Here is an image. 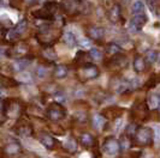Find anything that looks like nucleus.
Masks as SVG:
<instances>
[{"label": "nucleus", "instance_id": "f257e3e1", "mask_svg": "<svg viewBox=\"0 0 160 158\" xmlns=\"http://www.w3.org/2000/svg\"><path fill=\"white\" fill-rule=\"evenodd\" d=\"M59 37V31L51 24L41 25L36 34V40L42 47H52Z\"/></svg>", "mask_w": 160, "mask_h": 158}, {"label": "nucleus", "instance_id": "f03ea898", "mask_svg": "<svg viewBox=\"0 0 160 158\" xmlns=\"http://www.w3.org/2000/svg\"><path fill=\"white\" fill-rule=\"evenodd\" d=\"M24 103L19 98H8L4 101L2 115L8 118H18L24 113Z\"/></svg>", "mask_w": 160, "mask_h": 158}, {"label": "nucleus", "instance_id": "7ed1b4c3", "mask_svg": "<svg viewBox=\"0 0 160 158\" xmlns=\"http://www.w3.org/2000/svg\"><path fill=\"white\" fill-rule=\"evenodd\" d=\"M59 5L54 2V1H49L46 2L40 10H36V11H32V16L36 19H43V21H52L54 19L56 13L58 11Z\"/></svg>", "mask_w": 160, "mask_h": 158}, {"label": "nucleus", "instance_id": "20e7f679", "mask_svg": "<svg viewBox=\"0 0 160 158\" xmlns=\"http://www.w3.org/2000/svg\"><path fill=\"white\" fill-rule=\"evenodd\" d=\"M45 116L51 122H58V121L65 118V116H66V109L62 105V103L53 102L46 108Z\"/></svg>", "mask_w": 160, "mask_h": 158}, {"label": "nucleus", "instance_id": "39448f33", "mask_svg": "<svg viewBox=\"0 0 160 158\" xmlns=\"http://www.w3.org/2000/svg\"><path fill=\"white\" fill-rule=\"evenodd\" d=\"M29 53H30V47L27 42H17L11 48L6 49V55L13 59L25 58L29 55Z\"/></svg>", "mask_w": 160, "mask_h": 158}, {"label": "nucleus", "instance_id": "423d86ee", "mask_svg": "<svg viewBox=\"0 0 160 158\" xmlns=\"http://www.w3.org/2000/svg\"><path fill=\"white\" fill-rule=\"evenodd\" d=\"M99 76V70L95 65L92 63H83L78 68V78L83 81L95 79Z\"/></svg>", "mask_w": 160, "mask_h": 158}, {"label": "nucleus", "instance_id": "0eeeda50", "mask_svg": "<svg viewBox=\"0 0 160 158\" xmlns=\"http://www.w3.org/2000/svg\"><path fill=\"white\" fill-rule=\"evenodd\" d=\"M153 139V132L151 128L148 127H141L136 131V134H135V140L138 145L141 146H146V145H149L152 142Z\"/></svg>", "mask_w": 160, "mask_h": 158}, {"label": "nucleus", "instance_id": "6e6552de", "mask_svg": "<svg viewBox=\"0 0 160 158\" xmlns=\"http://www.w3.org/2000/svg\"><path fill=\"white\" fill-rule=\"evenodd\" d=\"M13 131H15V133L17 135H19L22 138L32 137V132H34L32 123L29 121H27V120H19L13 127Z\"/></svg>", "mask_w": 160, "mask_h": 158}, {"label": "nucleus", "instance_id": "1a4fd4ad", "mask_svg": "<svg viewBox=\"0 0 160 158\" xmlns=\"http://www.w3.org/2000/svg\"><path fill=\"white\" fill-rule=\"evenodd\" d=\"M102 150H104L105 153L108 155V156H116L120 151V144L116 138L110 137V138H107L104 142Z\"/></svg>", "mask_w": 160, "mask_h": 158}, {"label": "nucleus", "instance_id": "9d476101", "mask_svg": "<svg viewBox=\"0 0 160 158\" xmlns=\"http://www.w3.org/2000/svg\"><path fill=\"white\" fill-rule=\"evenodd\" d=\"M2 153L8 157L18 156L19 153H22V145L16 140H11L2 147Z\"/></svg>", "mask_w": 160, "mask_h": 158}, {"label": "nucleus", "instance_id": "9b49d317", "mask_svg": "<svg viewBox=\"0 0 160 158\" xmlns=\"http://www.w3.org/2000/svg\"><path fill=\"white\" fill-rule=\"evenodd\" d=\"M146 22H147V17L144 13L143 15H135L129 22V30L131 32H138L146 24Z\"/></svg>", "mask_w": 160, "mask_h": 158}, {"label": "nucleus", "instance_id": "f8f14e48", "mask_svg": "<svg viewBox=\"0 0 160 158\" xmlns=\"http://www.w3.org/2000/svg\"><path fill=\"white\" fill-rule=\"evenodd\" d=\"M32 61V58L30 55L21 58V59H15V61L11 63V70L13 72H23Z\"/></svg>", "mask_w": 160, "mask_h": 158}, {"label": "nucleus", "instance_id": "ddd939ff", "mask_svg": "<svg viewBox=\"0 0 160 158\" xmlns=\"http://www.w3.org/2000/svg\"><path fill=\"white\" fill-rule=\"evenodd\" d=\"M40 142L47 149V150H54L58 146V140L54 137H52L48 133H41L40 134Z\"/></svg>", "mask_w": 160, "mask_h": 158}, {"label": "nucleus", "instance_id": "4468645a", "mask_svg": "<svg viewBox=\"0 0 160 158\" xmlns=\"http://www.w3.org/2000/svg\"><path fill=\"white\" fill-rule=\"evenodd\" d=\"M88 36L92 40H95V41H100V40L104 39L105 36V30L104 28L101 26H92L88 29Z\"/></svg>", "mask_w": 160, "mask_h": 158}, {"label": "nucleus", "instance_id": "2eb2a0df", "mask_svg": "<svg viewBox=\"0 0 160 158\" xmlns=\"http://www.w3.org/2000/svg\"><path fill=\"white\" fill-rule=\"evenodd\" d=\"M80 144L83 147L89 149V147H93L95 145V139L90 133H83L80 137Z\"/></svg>", "mask_w": 160, "mask_h": 158}, {"label": "nucleus", "instance_id": "dca6fc26", "mask_svg": "<svg viewBox=\"0 0 160 158\" xmlns=\"http://www.w3.org/2000/svg\"><path fill=\"white\" fill-rule=\"evenodd\" d=\"M18 81L16 79H12L6 76L0 74V89H6V87H16L18 86Z\"/></svg>", "mask_w": 160, "mask_h": 158}, {"label": "nucleus", "instance_id": "f3484780", "mask_svg": "<svg viewBox=\"0 0 160 158\" xmlns=\"http://www.w3.org/2000/svg\"><path fill=\"white\" fill-rule=\"evenodd\" d=\"M41 55H42V58H43L45 60H47V61H49V63L54 61V60L57 59V53L53 47L42 48V50H41Z\"/></svg>", "mask_w": 160, "mask_h": 158}, {"label": "nucleus", "instance_id": "a211bd4d", "mask_svg": "<svg viewBox=\"0 0 160 158\" xmlns=\"http://www.w3.org/2000/svg\"><path fill=\"white\" fill-rule=\"evenodd\" d=\"M68 67L64 66V65H57L53 70V77L57 79H63L68 76Z\"/></svg>", "mask_w": 160, "mask_h": 158}, {"label": "nucleus", "instance_id": "6ab92c4d", "mask_svg": "<svg viewBox=\"0 0 160 158\" xmlns=\"http://www.w3.org/2000/svg\"><path fill=\"white\" fill-rule=\"evenodd\" d=\"M127 63V59L124 55H116L111 56V60H110V65L111 66H114V67H123L124 65Z\"/></svg>", "mask_w": 160, "mask_h": 158}, {"label": "nucleus", "instance_id": "aec40b11", "mask_svg": "<svg viewBox=\"0 0 160 158\" xmlns=\"http://www.w3.org/2000/svg\"><path fill=\"white\" fill-rule=\"evenodd\" d=\"M92 123H93V127H94L95 129H101L105 125L104 115H101V114H95V115H93V118H92Z\"/></svg>", "mask_w": 160, "mask_h": 158}, {"label": "nucleus", "instance_id": "412c9836", "mask_svg": "<svg viewBox=\"0 0 160 158\" xmlns=\"http://www.w3.org/2000/svg\"><path fill=\"white\" fill-rule=\"evenodd\" d=\"M63 42H64L68 47H73L77 43V40H76L75 35L71 31H66L63 35Z\"/></svg>", "mask_w": 160, "mask_h": 158}, {"label": "nucleus", "instance_id": "4be33fe9", "mask_svg": "<svg viewBox=\"0 0 160 158\" xmlns=\"http://www.w3.org/2000/svg\"><path fill=\"white\" fill-rule=\"evenodd\" d=\"M63 146H64V149L68 151V152L73 153V152H76V150H77V142H76L73 138H69V139L63 144Z\"/></svg>", "mask_w": 160, "mask_h": 158}, {"label": "nucleus", "instance_id": "5701e85b", "mask_svg": "<svg viewBox=\"0 0 160 158\" xmlns=\"http://www.w3.org/2000/svg\"><path fill=\"white\" fill-rule=\"evenodd\" d=\"M120 18V7L119 5H113L111 10H110V19L112 21L113 23L118 22V19Z\"/></svg>", "mask_w": 160, "mask_h": 158}, {"label": "nucleus", "instance_id": "b1692460", "mask_svg": "<svg viewBox=\"0 0 160 158\" xmlns=\"http://www.w3.org/2000/svg\"><path fill=\"white\" fill-rule=\"evenodd\" d=\"M132 13H134V16L135 15H143L144 13V4L142 1H140V0H136L134 4H132Z\"/></svg>", "mask_w": 160, "mask_h": 158}, {"label": "nucleus", "instance_id": "393cba45", "mask_svg": "<svg viewBox=\"0 0 160 158\" xmlns=\"http://www.w3.org/2000/svg\"><path fill=\"white\" fill-rule=\"evenodd\" d=\"M27 28H28V22L25 21V19H23V21H21V22H18V24H17L16 26H13L12 29L15 30V31L21 36L22 34H23L25 30H27Z\"/></svg>", "mask_w": 160, "mask_h": 158}, {"label": "nucleus", "instance_id": "a878e982", "mask_svg": "<svg viewBox=\"0 0 160 158\" xmlns=\"http://www.w3.org/2000/svg\"><path fill=\"white\" fill-rule=\"evenodd\" d=\"M146 67V63H144L143 58H140L137 56L136 59L134 60V68L136 72H142Z\"/></svg>", "mask_w": 160, "mask_h": 158}, {"label": "nucleus", "instance_id": "bb28decb", "mask_svg": "<svg viewBox=\"0 0 160 158\" xmlns=\"http://www.w3.org/2000/svg\"><path fill=\"white\" fill-rule=\"evenodd\" d=\"M147 104H148V108L149 109H154L157 107H159V98H158V95H151L148 97V101H147Z\"/></svg>", "mask_w": 160, "mask_h": 158}, {"label": "nucleus", "instance_id": "cd10ccee", "mask_svg": "<svg viewBox=\"0 0 160 158\" xmlns=\"http://www.w3.org/2000/svg\"><path fill=\"white\" fill-rule=\"evenodd\" d=\"M36 76L39 77V78H46L48 76V68L45 66V65H40V66H38V68H36Z\"/></svg>", "mask_w": 160, "mask_h": 158}, {"label": "nucleus", "instance_id": "c85d7f7f", "mask_svg": "<svg viewBox=\"0 0 160 158\" xmlns=\"http://www.w3.org/2000/svg\"><path fill=\"white\" fill-rule=\"evenodd\" d=\"M89 56H90L93 60H101L102 53H101V50L98 49V48H92V49L89 50Z\"/></svg>", "mask_w": 160, "mask_h": 158}, {"label": "nucleus", "instance_id": "c756f323", "mask_svg": "<svg viewBox=\"0 0 160 158\" xmlns=\"http://www.w3.org/2000/svg\"><path fill=\"white\" fill-rule=\"evenodd\" d=\"M49 128H51V132H52V133H54V134H57V135H63V134H64V129L59 126L58 123H56V122L51 123Z\"/></svg>", "mask_w": 160, "mask_h": 158}, {"label": "nucleus", "instance_id": "7c9ffc66", "mask_svg": "<svg viewBox=\"0 0 160 158\" xmlns=\"http://www.w3.org/2000/svg\"><path fill=\"white\" fill-rule=\"evenodd\" d=\"M106 50H107V54H110V55H116L117 53H119L120 48L117 46V44H114V43H110L107 48H106Z\"/></svg>", "mask_w": 160, "mask_h": 158}, {"label": "nucleus", "instance_id": "2f4dec72", "mask_svg": "<svg viewBox=\"0 0 160 158\" xmlns=\"http://www.w3.org/2000/svg\"><path fill=\"white\" fill-rule=\"evenodd\" d=\"M32 76L30 73L28 72H21V76H19V83H24V84H29L32 83Z\"/></svg>", "mask_w": 160, "mask_h": 158}, {"label": "nucleus", "instance_id": "473e14b6", "mask_svg": "<svg viewBox=\"0 0 160 158\" xmlns=\"http://www.w3.org/2000/svg\"><path fill=\"white\" fill-rule=\"evenodd\" d=\"M0 25L8 29V28H12V22L6 15H4V16H0Z\"/></svg>", "mask_w": 160, "mask_h": 158}, {"label": "nucleus", "instance_id": "72a5a7b5", "mask_svg": "<svg viewBox=\"0 0 160 158\" xmlns=\"http://www.w3.org/2000/svg\"><path fill=\"white\" fill-rule=\"evenodd\" d=\"M146 59H147V61H148L149 63H155V61H157V59H158V53H157L155 50H149V52L147 53Z\"/></svg>", "mask_w": 160, "mask_h": 158}, {"label": "nucleus", "instance_id": "f704fd0d", "mask_svg": "<svg viewBox=\"0 0 160 158\" xmlns=\"http://www.w3.org/2000/svg\"><path fill=\"white\" fill-rule=\"evenodd\" d=\"M53 97L56 98V101L58 103H63L65 101V95H64V92H62V91H56V92H53Z\"/></svg>", "mask_w": 160, "mask_h": 158}, {"label": "nucleus", "instance_id": "c9c22d12", "mask_svg": "<svg viewBox=\"0 0 160 158\" xmlns=\"http://www.w3.org/2000/svg\"><path fill=\"white\" fill-rule=\"evenodd\" d=\"M120 149H124V150H127L129 146H130V140H129L128 137H123L122 139H120Z\"/></svg>", "mask_w": 160, "mask_h": 158}, {"label": "nucleus", "instance_id": "e433bc0d", "mask_svg": "<svg viewBox=\"0 0 160 158\" xmlns=\"http://www.w3.org/2000/svg\"><path fill=\"white\" fill-rule=\"evenodd\" d=\"M8 29L6 28H4L2 25H0V44L4 42V40L5 37H8Z\"/></svg>", "mask_w": 160, "mask_h": 158}, {"label": "nucleus", "instance_id": "4c0bfd02", "mask_svg": "<svg viewBox=\"0 0 160 158\" xmlns=\"http://www.w3.org/2000/svg\"><path fill=\"white\" fill-rule=\"evenodd\" d=\"M78 44L83 48H89L90 46H92V42H90V40L89 39H82L78 41Z\"/></svg>", "mask_w": 160, "mask_h": 158}, {"label": "nucleus", "instance_id": "58836bf2", "mask_svg": "<svg viewBox=\"0 0 160 158\" xmlns=\"http://www.w3.org/2000/svg\"><path fill=\"white\" fill-rule=\"evenodd\" d=\"M141 84V80L138 78H136V79H134V80H131V83H130V85L132 87H137L138 85Z\"/></svg>", "mask_w": 160, "mask_h": 158}, {"label": "nucleus", "instance_id": "ea45409f", "mask_svg": "<svg viewBox=\"0 0 160 158\" xmlns=\"http://www.w3.org/2000/svg\"><path fill=\"white\" fill-rule=\"evenodd\" d=\"M23 1L28 5V6H32V5H35V4L39 2V0H23Z\"/></svg>", "mask_w": 160, "mask_h": 158}, {"label": "nucleus", "instance_id": "a19ab883", "mask_svg": "<svg viewBox=\"0 0 160 158\" xmlns=\"http://www.w3.org/2000/svg\"><path fill=\"white\" fill-rule=\"evenodd\" d=\"M155 138H157L158 140H160V127H157V128H155Z\"/></svg>", "mask_w": 160, "mask_h": 158}, {"label": "nucleus", "instance_id": "79ce46f5", "mask_svg": "<svg viewBox=\"0 0 160 158\" xmlns=\"http://www.w3.org/2000/svg\"><path fill=\"white\" fill-rule=\"evenodd\" d=\"M2 110H4V101L0 100V114H2Z\"/></svg>", "mask_w": 160, "mask_h": 158}, {"label": "nucleus", "instance_id": "37998d69", "mask_svg": "<svg viewBox=\"0 0 160 158\" xmlns=\"http://www.w3.org/2000/svg\"><path fill=\"white\" fill-rule=\"evenodd\" d=\"M2 123V114H0V125Z\"/></svg>", "mask_w": 160, "mask_h": 158}, {"label": "nucleus", "instance_id": "c03bdc74", "mask_svg": "<svg viewBox=\"0 0 160 158\" xmlns=\"http://www.w3.org/2000/svg\"><path fill=\"white\" fill-rule=\"evenodd\" d=\"M158 98H159V108H160V94L158 95Z\"/></svg>", "mask_w": 160, "mask_h": 158}, {"label": "nucleus", "instance_id": "a18cd8bd", "mask_svg": "<svg viewBox=\"0 0 160 158\" xmlns=\"http://www.w3.org/2000/svg\"><path fill=\"white\" fill-rule=\"evenodd\" d=\"M159 65H160V58H159Z\"/></svg>", "mask_w": 160, "mask_h": 158}, {"label": "nucleus", "instance_id": "49530a36", "mask_svg": "<svg viewBox=\"0 0 160 158\" xmlns=\"http://www.w3.org/2000/svg\"><path fill=\"white\" fill-rule=\"evenodd\" d=\"M81 1H84V0H81Z\"/></svg>", "mask_w": 160, "mask_h": 158}]
</instances>
